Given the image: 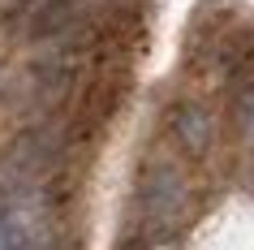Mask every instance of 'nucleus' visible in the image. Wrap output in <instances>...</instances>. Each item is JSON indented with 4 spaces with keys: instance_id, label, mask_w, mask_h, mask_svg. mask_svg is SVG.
<instances>
[{
    "instance_id": "obj_1",
    "label": "nucleus",
    "mask_w": 254,
    "mask_h": 250,
    "mask_svg": "<svg viewBox=\"0 0 254 250\" xmlns=\"http://www.w3.org/2000/svg\"><path fill=\"white\" fill-rule=\"evenodd\" d=\"M0 250H4V229H0Z\"/></svg>"
}]
</instances>
